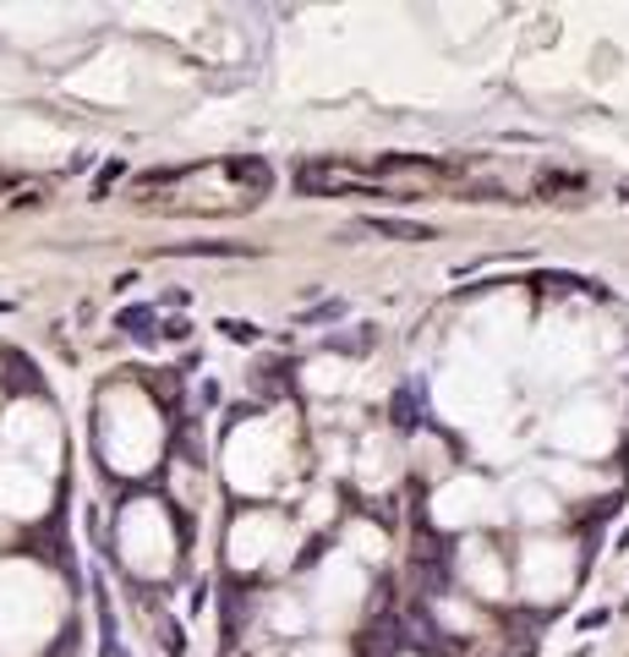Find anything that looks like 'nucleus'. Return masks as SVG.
I'll use <instances>...</instances> for the list:
<instances>
[{"label":"nucleus","instance_id":"1","mask_svg":"<svg viewBox=\"0 0 629 657\" xmlns=\"http://www.w3.org/2000/svg\"><path fill=\"white\" fill-rule=\"evenodd\" d=\"M296 187H302V193H317V197H340V193H362L367 182H362L351 165H307Z\"/></svg>","mask_w":629,"mask_h":657},{"label":"nucleus","instance_id":"2","mask_svg":"<svg viewBox=\"0 0 629 657\" xmlns=\"http://www.w3.org/2000/svg\"><path fill=\"white\" fill-rule=\"evenodd\" d=\"M367 231H377V236H394V242H433V236H439L433 225H416V219H394V214H373V219H367Z\"/></svg>","mask_w":629,"mask_h":657},{"label":"nucleus","instance_id":"3","mask_svg":"<svg viewBox=\"0 0 629 657\" xmlns=\"http://www.w3.org/2000/svg\"><path fill=\"white\" fill-rule=\"evenodd\" d=\"M247 242H181L170 247V258H247Z\"/></svg>","mask_w":629,"mask_h":657},{"label":"nucleus","instance_id":"4","mask_svg":"<svg viewBox=\"0 0 629 657\" xmlns=\"http://www.w3.org/2000/svg\"><path fill=\"white\" fill-rule=\"evenodd\" d=\"M405 636H411V647H433V625H427V614H422V608L405 619Z\"/></svg>","mask_w":629,"mask_h":657},{"label":"nucleus","instance_id":"5","mask_svg":"<svg viewBox=\"0 0 629 657\" xmlns=\"http://www.w3.org/2000/svg\"><path fill=\"white\" fill-rule=\"evenodd\" d=\"M121 329H131V334H142V340H148V334H154V313H148V307H126Z\"/></svg>","mask_w":629,"mask_h":657}]
</instances>
